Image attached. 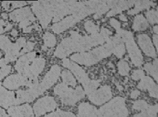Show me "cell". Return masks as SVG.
I'll return each instance as SVG.
<instances>
[{
  "instance_id": "cell-1",
  "label": "cell",
  "mask_w": 158,
  "mask_h": 117,
  "mask_svg": "<svg viewBox=\"0 0 158 117\" xmlns=\"http://www.w3.org/2000/svg\"><path fill=\"white\" fill-rule=\"evenodd\" d=\"M98 117H127L129 114L122 100H113L101 108Z\"/></svg>"
},
{
  "instance_id": "cell-2",
  "label": "cell",
  "mask_w": 158,
  "mask_h": 117,
  "mask_svg": "<svg viewBox=\"0 0 158 117\" xmlns=\"http://www.w3.org/2000/svg\"><path fill=\"white\" fill-rule=\"evenodd\" d=\"M10 20L15 22H19L20 28H26L35 21V18L32 14L30 8H19L13 11L9 14Z\"/></svg>"
},
{
  "instance_id": "cell-3",
  "label": "cell",
  "mask_w": 158,
  "mask_h": 117,
  "mask_svg": "<svg viewBox=\"0 0 158 117\" xmlns=\"http://www.w3.org/2000/svg\"><path fill=\"white\" fill-rule=\"evenodd\" d=\"M36 84V81L29 80L19 74H12L8 76L2 82L3 87L10 91L17 89L22 86L33 88Z\"/></svg>"
},
{
  "instance_id": "cell-4",
  "label": "cell",
  "mask_w": 158,
  "mask_h": 117,
  "mask_svg": "<svg viewBox=\"0 0 158 117\" xmlns=\"http://www.w3.org/2000/svg\"><path fill=\"white\" fill-rule=\"evenodd\" d=\"M58 104L52 96H44L39 99L33 105V109L36 117L43 115L56 109Z\"/></svg>"
},
{
  "instance_id": "cell-5",
  "label": "cell",
  "mask_w": 158,
  "mask_h": 117,
  "mask_svg": "<svg viewBox=\"0 0 158 117\" xmlns=\"http://www.w3.org/2000/svg\"><path fill=\"white\" fill-rule=\"evenodd\" d=\"M43 93V92L39 87V85L35 88H31L26 90H18L16 92L15 105L32 102L36 98L42 95Z\"/></svg>"
},
{
  "instance_id": "cell-6",
  "label": "cell",
  "mask_w": 158,
  "mask_h": 117,
  "mask_svg": "<svg viewBox=\"0 0 158 117\" xmlns=\"http://www.w3.org/2000/svg\"><path fill=\"white\" fill-rule=\"evenodd\" d=\"M60 73V68L58 65L53 66L50 70L44 76L42 83L39 85V88L43 92L48 89L50 88L58 80Z\"/></svg>"
},
{
  "instance_id": "cell-7",
  "label": "cell",
  "mask_w": 158,
  "mask_h": 117,
  "mask_svg": "<svg viewBox=\"0 0 158 117\" xmlns=\"http://www.w3.org/2000/svg\"><path fill=\"white\" fill-rule=\"evenodd\" d=\"M8 114L11 117H34L33 110L28 104L21 106L10 107L8 109Z\"/></svg>"
},
{
  "instance_id": "cell-8",
  "label": "cell",
  "mask_w": 158,
  "mask_h": 117,
  "mask_svg": "<svg viewBox=\"0 0 158 117\" xmlns=\"http://www.w3.org/2000/svg\"><path fill=\"white\" fill-rule=\"evenodd\" d=\"M15 92L8 91L0 84V107L8 108L15 105Z\"/></svg>"
},
{
  "instance_id": "cell-9",
  "label": "cell",
  "mask_w": 158,
  "mask_h": 117,
  "mask_svg": "<svg viewBox=\"0 0 158 117\" xmlns=\"http://www.w3.org/2000/svg\"><path fill=\"white\" fill-rule=\"evenodd\" d=\"M36 57V52H30L27 54L23 55L19 57L17 61L15 66V70L19 74H21L23 70L30 65V62L35 59Z\"/></svg>"
},
{
  "instance_id": "cell-10",
  "label": "cell",
  "mask_w": 158,
  "mask_h": 117,
  "mask_svg": "<svg viewBox=\"0 0 158 117\" xmlns=\"http://www.w3.org/2000/svg\"><path fill=\"white\" fill-rule=\"evenodd\" d=\"M98 114L96 108L88 103L81 104L79 107L78 117H96Z\"/></svg>"
},
{
  "instance_id": "cell-11",
  "label": "cell",
  "mask_w": 158,
  "mask_h": 117,
  "mask_svg": "<svg viewBox=\"0 0 158 117\" xmlns=\"http://www.w3.org/2000/svg\"><path fill=\"white\" fill-rule=\"evenodd\" d=\"M26 5V2L24 1H2L1 6L4 11H11L15 8H20Z\"/></svg>"
},
{
  "instance_id": "cell-12",
  "label": "cell",
  "mask_w": 158,
  "mask_h": 117,
  "mask_svg": "<svg viewBox=\"0 0 158 117\" xmlns=\"http://www.w3.org/2000/svg\"><path fill=\"white\" fill-rule=\"evenodd\" d=\"M13 45V43L7 36L1 35L0 36V50L4 52L10 51Z\"/></svg>"
},
{
  "instance_id": "cell-13",
  "label": "cell",
  "mask_w": 158,
  "mask_h": 117,
  "mask_svg": "<svg viewBox=\"0 0 158 117\" xmlns=\"http://www.w3.org/2000/svg\"><path fill=\"white\" fill-rule=\"evenodd\" d=\"M43 40L44 43V47L46 48H52L56 44V39L54 35L48 32L43 35Z\"/></svg>"
},
{
  "instance_id": "cell-14",
  "label": "cell",
  "mask_w": 158,
  "mask_h": 117,
  "mask_svg": "<svg viewBox=\"0 0 158 117\" xmlns=\"http://www.w3.org/2000/svg\"><path fill=\"white\" fill-rule=\"evenodd\" d=\"M45 117H75V115L70 112L62 111L60 110H58L56 112L52 113L49 115H46Z\"/></svg>"
},
{
  "instance_id": "cell-15",
  "label": "cell",
  "mask_w": 158,
  "mask_h": 117,
  "mask_svg": "<svg viewBox=\"0 0 158 117\" xmlns=\"http://www.w3.org/2000/svg\"><path fill=\"white\" fill-rule=\"evenodd\" d=\"M12 67L10 65H6L0 68V81L7 77L11 72Z\"/></svg>"
},
{
  "instance_id": "cell-16",
  "label": "cell",
  "mask_w": 158,
  "mask_h": 117,
  "mask_svg": "<svg viewBox=\"0 0 158 117\" xmlns=\"http://www.w3.org/2000/svg\"><path fill=\"white\" fill-rule=\"evenodd\" d=\"M148 107H149L148 104L143 101H139L135 102L133 105V108L136 110H142V111L146 110Z\"/></svg>"
},
{
  "instance_id": "cell-17",
  "label": "cell",
  "mask_w": 158,
  "mask_h": 117,
  "mask_svg": "<svg viewBox=\"0 0 158 117\" xmlns=\"http://www.w3.org/2000/svg\"><path fill=\"white\" fill-rule=\"evenodd\" d=\"M35 47V44L31 43V42H27L26 43V45H24L23 49L20 51V55H23L26 52L31 51L33 50Z\"/></svg>"
},
{
  "instance_id": "cell-18",
  "label": "cell",
  "mask_w": 158,
  "mask_h": 117,
  "mask_svg": "<svg viewBox=\"0 0 158 117\" xmlns=\"http://www.w3.org/2000/svg\"><path fill=\"white\" fill-rule=\"evenodd\" d=\"M7 22H6L3 20H0V34L5 32V27Z\"/></svg>"
},
{
  "instance_id": "cell-19",
  "label": "cell",
  "mask_w": 158,
  "mask_h": 117,
  "mask_svg": "<svg viewBox=\"0 0 158 117\" xmlns=\"http://www.w3.org/2000/svg\"><path fill=\"white\" fill-rule=\"evenodd\" d=\"M13 27V24L10 22H7L6 24V26L5 27V32H8V31H10L11 29H12Z\"/></svg>"
},
{
  "instance_id": "cell-20",
  "label": "cell",
  "mask_w": 158,
  "mask_h": 117,
  "mask_svg": "<svg viewBox=\"0 0 158 117\" xmlns=\"http://www.w3.org/2000/svg\"><path fill=\"white\" fill-rule=\"evenodd\" d=\"M18 34H19V32L17 29L15 28H13L11 30V31L10 32V35L11 37H13V38H15V37L18 36Z\"/></svg>"
},
{
  "instance_id": "cell-21",
  "label": "cell",
  "mask_w": 158,
  "mask_h": 117,
  "mask_svg": "<svg viewBox=\"0 0 158 117\" xmlns=\"http://www.w3.org/2000/svg\"><path fill=\"white\" fill-rule=\"evenodd\" d=\"M0 117H10L6 113V111L2 108H0Z\"/></svg>"
},
{
  "instance_id": "cell-22",
  "label": "cell",
  "mask_w": 158,
  "mask_h": 117,
  "mask_svg": "<svg viewBox=\"0 0 158 117\" xmlns=\"http://www.w3.org/2000/svg\"><path fill=\"white\" fill-rule=\"evenodd\" d=\"M8 62L6 61L5 58H2L0 59V68L4 66L7 65Z\"/></svg>"
},
{
  "instance_id": "cell-23",
  "label": "cell",
  "mask_w": 158,
  "mask_h": 117,
  "mask_svg": "<svg viewBox=\"0 0 158 117\" xmlns=\"http://www.w3.org/2000/svg\"><path fill=\"white\" fill-rule=\"evenodd\" d=\"M140 94V92L139 91H135L133 94H131V97L132 98H136L138 96V95Z\"/></svg>"
},
{
  "instance_id": "cell-24",
  "label": "cell",
  "mask_w": 158,
  "mask_h": 117,
  "mask_svg": "<svg viewBox=\"0 0 158 117\" xmlns=\"http://www.w3.org/2000/svg\"><path fill=\"white\" fill-rule=\"evenodd\" d=\"M1 18H2L3 20H7L8 18V15L7 13H2V14H1Z\"/></svg>"
},
{
  "instance_id": "cell-25",
  "label": "cell",
  "mask_w": 158,
  "mask_h": 117,
  "mask_svg": "<svg viewBox=\"0 0 158 117\" xmlns=\"http://www.w3.org/2000/svg\"><path fill=\"white\" fill-rule=\"evenodd\" d=\"M2 56V52H1V51H0V58H1V57Z\"/></svg>"
},
{
  "instance_id": "cell-26",
  "label": "cell",
  "mask_w": 158,
  "mask_h": 117,
  "mask_svg": "<svg viewBox=\"0 0 158 117\" xmlns=\"http://www.w3.org/2000/svg\"><path fill=\"white\" fill-rule=\"evenodd\" d=\"M1 6H0V12H1Z\"/></svg>"
}]
</instances>
